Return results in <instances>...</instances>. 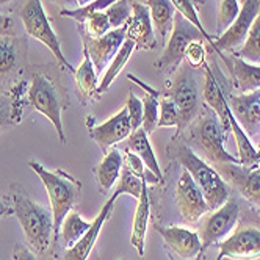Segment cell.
Returning a JSON list of instances; mask_svg holds the SVG:
<instances>
[{
  "instance_id": "6da1fadb",
  "label": "cell",
  "mask_w": 260,
  "mask_h": 260,
  "mask_svg": "<svg viewBox=\"0 0 260 260\" xmlns=\"http://www.w3.org/2000/svg\"><path fill=\"white\" fill-rule=\"evenodd\" d=\"M10 196L13 201L14 215L21 222L27 243L35 254L46 252L53 238L52 210L35 202L19 183H11Z\"/></svg>"
},
{
  "instance_id": "7a4b0ae2",
  "label": "cell",
  "mask_w": 260,
  "mask_h": 260,
  "mask_svg": "<svg viewBox=\"0 0 260 260\" xmlns=\"http://www.w3.org/2000/svg\"><path fill=\"white\" fill-rule=\"evenodd\" d=\"M28 166L40 176L41 182L44 183V187L47 190L50 210L53 215V237L57 240L63 219L71 210H74V206H76V202L80 196L82 183L63 170L49 171L35 160H30Z\"/></svg>"
},
{
  "instance_id": "3957f363",
  "label": "cell",
  "mask_w": 260,
  "mask_h": 260,
  "mask_svg": "<svg viewBox=\"0 0 260 260\" xmlns=\"http://www.w3.org/2000/svg\"><path fill=\"white\" fill-rule=\"evenodd\" d=\"M177 158L183 170H187L193 180L198 183V187L206 198L209 210H218L222 204L228 202L231 193L229 185L222 179V176L213 170L207 161H204L191 147L182 144L177 149Z\"/></svg>"
},
{
  "instance_id": "277c9868",
  "label": "cell",
  "mask_w": 260,
  "mask_h": 260,
  "mask_svg": "<svg viewBox=\"0 0 260 260\" xmlns=\"http://www.w3.org/2000/svg\"><path fill=\"white\" fill-rule=\"evenodd\" d=\"M28 104L44 115L57 130L60 141L66 143V135L63 128V110L66 108V96L61 88L46 77L44 74H35L27 91Z\"/></svg>"
},
{
  "instance_id": "5b68a950",
  "label": "cell",
  "mask_w": 260,
  "mask_h": 260,
  "mask_svg": "<svg viewBox=\"0 0 260 260\" xmlns=\"http://www.w3.org/2000/svg\"><path fill=\"white\" fill-rule=\"evenodd\" d=\"M19 16L24 22L25 31L31 36V38L43 43L53 53L55 60L58 61V64L63 69H68L72 74L76 72V69L72 68V64L63 55L58 36L55 35V31L50 27L49 17L46 14V10L41 4V0H27L25 5L22 7V10L19 13Z\"/></svg>"
},
{
  "instance_id": "8992f818",
  "label": "cell",
  "mask_w": 260,
  "mask_h": 260,
  "mask_svg": "<svg viewBox=\"0 0 260 260\" xmlns=\"http://www.w3.org/2000/svg\"><path fill=\"white\" fill-rule=\"evenodd\" d=\"M199 85L194 69L182 61V64L176 71V79L171 86L170 98L174 101L179 110V132L185 130L188 124L198 116L201 99H199Z\"/></svg>"
},
{
  "instance_id": "52a82bcc",
  "label": "cell",
  "mask_w": 260,
  "mask_h": 260,
  "mask_svg": "<svg viewBox=\"0 0 260 260\" xmlns=\"http://www.w3.org/2000/svg\"><path fill=\"white\" fill-rule=\"evenodd\" d=\"M204 40H206V36L190 21L185 19L180 13H177L174 16V25L170 35V40L166 41L163 53L155 66L158 68L160 72L166 74V76H171L182 64L185 58V50H187L188 44L193 41H204Z\"/></svg>"
},
{
  "instance_id": "ba28073f",
  "label": "cell",
  "mask_w": 260,
  "mask_h": 260,
  "mask_svg": "<svg viewBox=\"0 0 260 260\" xmlns=\"http://www.w3.org/2000/svg\"><path fill=\"white\" fill-rule=\"evenodd\" d=\"M224 140H226V132L222 128L218 116L215 115V111L206 107V115L199 119L196 127V134H194L196 144L207 154L210 160H213L218 165L222 163L240 165V160L226 151Z\"/></svg>"
},
{
  "instance_id": "9c48e42d",
  "label": "cell",
  "mask_w": 260,
  "mask_h": 260,
  "mask_svg": "<svg viewBox=\"0 0 260 260\" xmlns=\"http://www.w3.org/2000/svg\"><path fill=\"white\" fill-rule=\"evenodd\" d=\"M238 215H240V207L237 201L234 199H228L226 204L218 210H213V213L209 216V219L206 221V224L202 228L201 232V254L196 260H204V255H206L207 249L210 246H216L219 241L224 238L237 224L238 221Z\"/></svg>"
},
{
  "instance_id": "30bf717a",
  "label": "cell",
  "mask_w": 260,
  "mask_h": 260,
  "mask_svg": "<svg viewBox=\"0 0 260 260\" xmlns=\"http://www.w3.org/2000/svg\"><path fill=\"white\" fill-rule=\"evenodd\" d=\"M216 246L219 249L216 260H257L260 258V229L241 228Z\"/></svg>"
},
{
  "instance_id": "8fae6325",
  "label": "cell",
  "mask_w": 260,
  "mask_h": 260,
  "mask_svg": "<svg viewBox=\"0 0 260 260\" xmlns=\"http://www.w3.org/2000/svg\"><path fill=\"white\" fill-rule=\"evenodd\" d=\"M176 202L182 218L187 222H198L204 215L209 212V206L206 202L201 188L193 180L187 170H182L180 177L176 187Z\"/></svg>"
},
{
  "instance_id": "7c38bea8",
  "label": "cell",
  "mask_w": 260,
  "mask_h": 260,
  "mask_svg": "<svg viewBox=\"0 0 260 260\" xmlns=\"http://www.w3.org/2000/svg\"><path fill=\"white\" fill-rule=\"evenodd\" d=\"M125 24L119 28L110 30L101 38H88L83 33V46L88 49L91 61L94 64L96 74H102L105 68H108L110 61L115 58V55L121 49L125 41Z\"/></svg>"
},
{
  "instance_id": "4fadbf2b",
  "label": "cell",
  "mask_w": 260,
  "mask_h": 260,
  "mask_svg": "<svg viewBox=\"0 0 260 260\" xmlns=\"http://www.w3.org/2000/svg\"><path fill=\"white\" fill-rule=\"evenodd\" d=\"M171 260H196L201 254V235L180 226L158 228Z\"/></svg>"
},
{
  "instance_id": "5bb4252c",
  "label": "cell",
  "mask_w": 260,
  "mask_h": 260,
  "mask_svg": "<svg viewBox=\"0 0 260 260\" xmlns=\"http://www.w3.org/2000/svg\"><path fill=\"white\" fill-rule=\"evenodd\" d=\"M258 13H260V0H245L237 19L231 24V27L224 33L219 35V38L212 46L218 52L231 50V49L241 46L245 43Z\"/></svg>"
},
{
  "instance_id": "9a60e30c",
  "label": "cell",
  "mask_w": 260,
  "mask_h": 260,
  "mask_svg": "<svg viewBox=\"0 0 260 260\" xmlns=\"http://www.w3.org/2000/svg\"><path fill=\"white\" fill-rule=\"evenodd\" d=\"M125 38L135 43V49L152 50L157 47V38L149 8L144 4L132 2V16L125 22Z\"/></svg>"
},
{
  "instance_id": "2e32d148",
  "label": "cell",
  "mask_w": 260,
  "mask_h": 260,
  "mask_svg": "<svg viewBox=\"0 0 260 260\" xmlns=\"http://www.w3.org/2000/svg\"><path fill=\"white\" fill-rule=\"evenodd\" d=\"M130 134H132V128H130L128 111L125 107L105 122L89 127V137L98 143L104 154H107L111 147L122 140L128 138Z\"/></svg>"
},
{
  "instance_id": "e0dca14e",
  "label": "cell",
  "mask_w": 260,
  "mask_h": 260,
  "mask_svg": "<svg viewBox=\"0 0 260 260\" xmlns=\"http://www.w3.org/2000/svg\"><path fill=\"white\" fill-rule=\"evenodd\" d=\"M25 64V41L19 36L0 35V85L21 76Z\"/></svg>"
},
{
  "instance_id": "ac0fdd59",
  "label": "cell",
  "mask_w": 260,
  "mask_h": 260,
  "mask_svg": "<svg viewBox=\"0 0 260 260\" xmlns=\"http://www.w3.org/2000/svg\"><path fill=\"white\" fill-rule=\"evenodd\" d=\"M229 107L238 124L248 137L260 135V91L241 92L240 96H229Z\"/></svg>"
},
{
  "instance_id": "d6986e66",
  "label": "cell",
  "mask_w": 260,
  "mask_h": 260,
  "mask_svg": "<svg viewBox=\"0 0 260 260\" xmlns=\"http://www.w3.org/2000/svg\"><path fill=\"white\" fill-rule=\"evenodd\" d=\"M118 198L119 196L116 193H113L108 198V201L102 206L99 215L94 218V221H92V224L88 229V232L72 248H68V251L63 255V260H88V257L91 255L92 249H94V246H96V241L99 238L102 226L111 216V212H113V209H115V202Z\"/></svg>"
},
{
  "instance_id": "ffe728a7",
  "label": "cell",
  "mask_w": 260,
  "mask_h": 260,
  "mask_svg": "<svg viewBox=\"0 0 260 260\" xmlns=\"http://www.w3.org/2000/svg\"><path fill=\"white\" fill-rule=\"evenodd\" d=\"M219 166L240 194L260 210V168L248 170L234 163H222Z\"/></svg>"
},
{
  "instance_id": "44dd1931",
  "label": "cell",
  "mask_w": 260,
  "mask_h": 260,
  "mask_svg": "<svg viewBox=\"0 0 260 260\" xmlns=\"http://www.w3.org/2000/svg\"><path fill=\"white\" fill-rule=\"evenodd\" d=\"M206 68V82H204V101H206L207 107L215 111V115L218 116L224 132H229L231 130V124L228 119V113H229V102H228V96L224 92V88H222V80H221V74L218 72V76L215 74V71L212 69V66H209L207 63L204 64Z\"/></svg>"
},
{
  "instance_id": "7402d4cb",
  "label": "cell",
  "mask_w": 260,
  "mask_h": 260,
  "mask_svg": "<svg viewBox=\"0 0 260 260\" xmlns=\"http://www.w3.org/2000/svg\"><path fill=\"white\" fill-rule=\"evenodd\" d=\"M27 91L28 85L22 80L16 83L7 94L5 92L0 94V132L14 127L22 121L24 107L28 104Z\"/></svg>"
},
{
  "instance_id": "603a6c76",
  "label": "cell",
  "mask_w": 260,
  "mask_h": 260,
  "mask_svg": "<svg viewBox=\"0 0 260 260\" xmlns=\"http://www.w3.org/2000/svg\"><path fill=\"white\" fill-rule=\"evenodd\" d=\"M122 154L119 149H111L105 154L104 160L96 166L94 174H96V180H98V187L101 190V193H108L113 185L116 183V180L121 177V171H122Z\"/></svg>"
},
{
  "instance_id": "cb8c5ba5",
  "label": "cell",
  "mask_w": 260,
  "mask_h": 260,
  "mask_svg": "<svg viewBox=\"0 0 260 260\" xmlns=\"http://www.w3.org/2000/svg\"><path fill=\"white\" fill-rule=\"evenodd\" d=\"M149 218H151V202H149V193H147V185H144V188L138 198V206L135 210L134 226H132V235H130V243L137 249L140 257L144 255V241H146Z\"/></svg>"
},
{
  "instance_id": "d4e9b609",
  "label": "cell",
  "mask_w": 260,
  "mask_h": 260,
  "mask_svg": "<svg viewBox=\"0 0 260 260\" xmlns=\"http://www.w3.org/2000/svg\"><path fill=\"white\" fill-rule=\"evenodd\" d=\"M228 119H229V124H231V132H232L234 140L237 143L240 165L243 166V168H248V170L260 168V157L257 154V149L254 147V144L251 143V140H249V137L246 135V132L243 130V127H241L238 124V121L235 119L232 110H229Z\"/></svg>"
},
{
  "instance_id": "484cf974",
  "label": "cell",
  "mask_w": 260,
  "mask_h": 260,
  "mask_svg": "<svg viewBox=\"0 0 260 260\" xmlns=\"http://www.w3.org/2000/svg\"><path fill=\"white\" fill-rule=\"evenodd\" d=\"M146 5L149 8L151 19L155 31L158 33L160 43L166 44L168 35H171L174 25V16H176L174 5L171 4V0H146Z\"/></svg>"
},
{
  "instance_id": "4316f807",
  "label": "cell",
  "mask_w": 260,
  "mask_h": 260,
  "mask_svg": "<svg viewBox=\"0 0 260 260\" xmlns=\"http://www.w3.org/2000/svg\"><path fill=\"white\" fill-rule=\"evenodd\" d=\"M127 149L135 152L143 160L146 168L160 180V183L163 182V174H161V170L158 166L155 152H154L152 146L149 143V135L144 132L143 127H140L138 130H135V132H132L128 135V147Z\"/></svg>"
},
{
  "instance_id": "83f0119b",
  "label": "cell",
  "mask_w": 260,
  "mask_h": 260,
  "mask_svg": "<svg viewBox=\"0 0 260 260\" xmlns=\"http://www.w3.org/2000/svg\"><path fill=\"white\" fill-rule=\"evenodd\" d=\"M76 76V83L83 99H99V80L94 69V64L91 61L88 49L83 46V61L74 72Z\"/></svg>"
},
{
  "instance_id": "f1b7e54d",
  "label": "cell",
  "mask_w": 260,
  "mask_h": 260,
  "mask_svg": "<svg viewBox=\"0 0 260 260\" xmlns=\"http://www.w3.org/2000/svg\"><path fill=\"white\" fill-rule=\"evenodd\" d=\"M232 76L241 92L260 89V64L248 63L235 55L232 60Z\"/></svg>"
},
{
  "instance_id": "f546056e",
  "label": "cell",
  "mask_w": 260,
  "mask_h": 260,
  "mask_svg": "<svg viewBox=\"0 0 260 260\" xmlns=\"http://www.w3.org/2000/svg\"><path fill=\"white\" fill-rule=\"evenodd\" d=\"M134 50H135V43L132 40L125 38L124 44L121 46V49L115 55V58L110 61L107 71L104 72L102 79L99 80V94H104V92L108 91L110 85L113 83V80L119 76L122 68L127 64V61L130 60V57H132Z\"/></svg>"
},
{
  "instance_id": "4dcf8cb0",
  "label": "cell",
  "mask_w": 260,
  "mask_h": 260,
  "mask_svg": "<svg viewBox=\"0 0 260 260\" xmlns=\"http://www.w3.org/2000/svg\"><path fill=\"white\" fill-rule=\"evenodd\" d=\"M92 221H85L79 212L71 210L61 222L60 234L66 248H72L88 232Z\"/></svg>"
},
{
  "instance_id": "1f68e13d",
  "label": "cell",
  "mask_w": 260,
  "mask_h": 260,
  "mask_svg": "<svg viewBox=\"0 0 260 260\" xmlns=\"http://www.w3.org/2000/svg\"><path fill=\"white\" fill-rule=\"evenodd\" d=\"M237 57L252 64H260V13L255 17V21L245 40V44L237 53Z\"/></svg>"
},
{
  "instance_id": "d6a6232c",
  "label": "cell",
  "mask_w": 260,
  "mask_h": 260,
  "mask_svg": "<svg viewBox=\"0 0 260 260\" xmlns=\"http://www.w3.org/2000/svg\"><path fill=\"white\" fill-rule=\"evenodd\" d=\"M118 0H92L91 4L85 5V7H77V8H64L60 11V16L63 17H71V19L77 21L80 24H83L88 17L96 13V11H105L108 7H111L113 4H116Z\"/></svg>"
},
{
  "instance_id": "836d02e7",
  "label": "cell",
  "mask_w": 260,
  "mask_h": 260,
  "mask_svg": "<svg viewBox=\"0 0 260 260\" xmlns=\"http://www.w3.org/2000/svg\"><path fill=\"white\" fill-rule=\"evenodd\" d=\"M160 116V102L158 96L154 94H144L143 98V128L147 135H151L157 128Z\"/></svg>"
},
{
  "instance_id": "e575fe53",
  "label": "cell",
  "mask_w": 260,
  "mask_h": 260,
  "mask_svg": "<svg viewBox=\"0 0 260 260\" xmlns=\"http://www.w3.org/2000/svg\"><path fill=\"white\" fill-rule=\"evenodd\" d=\"M144 185H147L146 182H143L141 179H138L135 174L130 173L125 166L122 165V171H121V177H119V183L118 187L113 193H116L118 196H122V194H128L135 199L140 198Z\"/></svg>"
},
{
  "instance_id": "d590c367",
  "label": "cell",
  "mask_w": 260,
  "mask_h": 260,
  "mask_svg": "<svg viewBox=\"0 0 260 260\" xmlns=\"http://www.w3.org/2000/svg\"><path fill=\"white\" fill-rule=\"evenodd\" d=\"M122 160H124L125 168L132 174H135L138 179H141L143 182H146V183H160V180L146 168V165L143 163V160L135 152H132L130 149H125V152L122 155Z\"/></svg>"
},
{
  "instance_id": "8d00e7d4",
  "label": "cell",
  "mask_w": 260,
  "mask_h": 260,
  "mask_svg": "<svg viewBox=\"0 0 260 260\" xmlns=\"http://www.w3.org/2000/svg\"><path fill=\"white\" fill-rule=\"evenodd\" d=\"M171 4L174 5V8H176V11L177 13H180L185 19L187 21H190L204 36H206V41L212 46L213 43H215V40L212 38V36L206 31V28H204V25L201 24V19H199V16H198V13H196V4L193 2V0H171Z\"/></svg>"
},
{
  "instance_id": "74e56055",
  "label": "cell",
  "mask_w": 260,
  "mask_h": 260,
  "mask_svg": "<svg viewBox=\"0 0 260 260\" xmlns=\"http://www.w3.org/2000/svg\"><path fill=\"white\" fill-rule=\"evenodd\" d=\"M83 25H85V35L88 36V38H101V36L107 35L110 30H113L105 11L92 13L83 22Z\"/></svg>"
},
{
  "instance_id": "f35d334b",
  "label": "cell",
  "mask_w": 260,
  "mask_h": 260,
  "mask_svg": "<svg viewBox=\"0 0 260 260\" xmlns=\"http://www.w3.org/2000/svg\"><path fill=\"white\" fill-rule=\"evenodd\" d=\"M240 4L238 0H221V5L218 10V28L219 33H224L231 24L237 19V16L240 14Z\"/></svg>"
},
{
  "instance_id": "ab89813d",
  "label": "cell",
  "mask_w": 260,
  "mask_h": 260,
  "mask_svg": "<svg viewBox=\"0 0 260 260\" xmlns=\"http://www.w3.org/2000/svg\"><path fill=\"white\" fill-rule=\"evenodd\" d=\"M105 14L111 24V28H119L132 16V4H128L127 0H118L116 4L105 10Z\"/></svg>"
},
{
  "instance_id": "60d3db41",
  "label": "cell",
  "mask_w": 260,
  "mask_h": 260,
  "mask_svg": "<svg viewBox=\"0 0 260 260\" xmlns=\"http://www.w3.org/2000/svg\"><path fill=\"white\" fill-rule=\"evenodd\" d=\"M163 127H179V110L170 96H165L160 101V116L157 128Z\"/></svg>"
},
{
  "instance_id": "b9f144b4",
  "label": "cell",
  "mask_w": 260,
  "mask_h": 260,
  "mask_svg": "<svg viewBox=\"0 0 260 260\" xmlns=\"http://www.w3.org/2000/svg\"><path fill=\"white\" fill-rule=\"evenodd\" d=\"M125 108L128 111L130 128H132V132H135V130L143 127V101H140L134 92H130Z\"/></svg>"
},
{
  "instance_id": "7bdbcfd3",
  "label": "cell",
  "mask_w": 260,
  "mask_h": 260,
  "mask_svg": "<svg viewBox=\"0 0 260 260\" xmlns=\"http://www.w3.org/2000/svg\"><path fill=\"white\" fill-rule=\"evenodd\" d=\"M185 63L190 64L193 69H199L206 64V47H204L202 41H193L188 44L187 50H185Z\"/></svg>"
},
{
  "instance_id": "ee69618b",
  "label": "cell",
  "mask_w": 260,
  "mask_h": 260,
  "mask_svg": "<svg viewBox=\"0 0 260 260\" xmlns=\"http://www.w3.org/2000/svg\"><path fill=\"white\" fill-rule=\"evenodd\" d=\"M11 260H38V258H36L35 252L30 251L27 246H24L22 243H17L14 246V252H13Z\"/></svg>"
},
{
  "instance_id": "f6af8a7d",
  "label": "cell",
  "mask_w": 260,
  "mask_h": 260,
  "mask_svg": "<svg viewBox=\"0 0 260 260\" xmlns=\"http://www.w3.org/2000/svg\"><path fill=\"white\" fill-rule=\"evenodd\" d=\"M11 215H14L13 206H10L8 201L0 196V218H4V216H11Z\"/></svg>"
},
{
  "instance_id": "bcb514c9",
  "label": "cell",
  "mask_w": 260,
  "mask_h": 260,
  "mask_svg": "<svg viewBox=\"0 0 260 260\" xmlns=\"http://www.w3.org/2000/svg\"><path fill=\"white\" fill-rule=\"evenodd\" d=\"M10 27H11V19H10V17L0 14V30H7Z\"/></svg>"
},
{
  "instance_id": "7dc6e473",
  "label": "cell",
  "mask_w": 260,
  "mask_h": 260,
  "mask_svg": "<svg viewBox=\"0 0 260 260\" xmlns=\"http://www.w3.org/2000/svg\"><path fill=\"white\" fill-rule=\"evenodd\" d=\"M50 2H53V4H60V5H68V4L72 2V0H50Z\"/></svg>"
},
{
  "instance_id": "c3c4849f",
  "label": "cell",
  "mask_w": 260,
  "mask_h": 260,
  "mask_svg": "<svg viewBox=\"0 0 260 260\" xmlns=\"http://www.w3.org/2000/svg\"><path fill=\"white\" fill-rule=\"evenodd\" d=\"M76 2L80 5V7H85V5H88V4H91L92 0H76Z\"/></svg>"
},
{
  "instance_id": "681fc988",
  "label": "cell",
  "mask_w": 260,
  "mask_h": 260,
  "mask_svg": "<svg viewBox=\"0 0 260 260\" xmlns=\"http://www.w3.org/2000/svg\"><path fill=\"white\" fill-rule=\"evenodd\" d=\"M13 0H0V7H4V5H8V4H11Z\"/></svg>"
},
{
  "instance_id": "f907efd6",
  "label": "cell",
  "mask_w": 260,
  "mask_h": 260,
  "mask_svg": "<svg viewBox=\"0 0 260 260\" xmlns=\"http://www.w3.org/2000/svg\"><path fill=\"white\" fill-rule=\"evenodd\" d=\"M257 154H258V157H260V144H258V149H257Z\"/></svg>"
}]
</instances>
